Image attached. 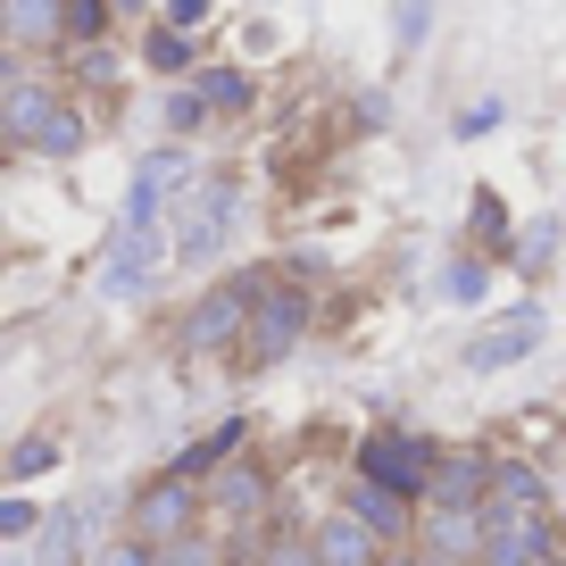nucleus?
<instances>
[{
  "mask_svg": "<svg viewBox=\"0 0 566 566\" xmlns=\"http://www.w3.org/2000/svg\"><path fill=\"white\" fill-rule=\"evenodd\" d=\"M84 142H92L84 108H67V101H59V108H51V125H42V134H34V159H75Z\"/></svg>",
  "mask_w": 566,
  "mask_h": 566,
  "instance_id": "nucleus-20",
  "label": "nucleus"
},
{
  "mask_svg": "<svg viewBox=\"0 0 566 566\" xmlns=\"http://www.w3.org/2000/svg\"><path fill=\"white\" fill-rule=\"evenodd\" d=\"M467 226H475V242H483V250H509V209H500V192H475Z\"/></svg>",
  "mask_w": 566,
  "mask_h": 566,
  "instance_id": "nucleus-22",
  "label": "nucleus"
},
{
  "mask_svg": "<svg viewBox=\"0 0 566 566\" xmlns=\"http://www.w3.org/2000/svg\"><path fill=\"white\" fill-rule=\"evenodd\" d=\"M342 509H350V516H358V525H367V533H375L384 549H400L408 533H417V500L384 492V483H367V475L350 483V500H342Z\"/></svg>",
  "mask_w": 566,
  "mask_h": 566,
  "instance_id": "nucleus-11",
  "label": "nucleus"
},
{
  "mask_svg": "<svg viewBox=\"0 0 566 566\" xmlns=\"http://www.w3.org/2000/svg\"><path fill=\"white\" fill-rule=\"evenodd\" d=\"M259 566H317V549H308V533L283 525V533H266V558Z\"/></svg>",
  "mask_w": 566,
  "mask_h": 566,
  "instance_id": "nucleus-29",
  "label": "nucleus"
},
{
  "mask_svg": "<svg viewBox=\"0 0 566 566\" xmlns=\"http://www.w3.org/2000/svg\"><path fill=\"white\" fill-rule=\"evenodd\" d=\"M101 34H108V0H67V42H84V51H92Z\"/></svg>",
  "mask_w": 566,
  "mask_h": 566,
  "instance_id": "nucleus-27",
  "label": "nucleus"
},
{
  "mask_svg": "<svg viewBox=\"0 0 566 566\" xmlns=\"http://www.w3.org/2000/svg\"><path fill=\"white\" fill-rule=\"evenodd\" d=\"M433 459H442V442H433V433H408V424H384V433L358 442V475L384 483V492H400V500H424Z\"/></svg>",
  "mask_w": 566,
  "mask_h": 566,
  "instance_id": "nucleus-1",
  "label": "nucleus"
},
{
  "mask_svg": "<svg viewBox=\"0 0 566 566\" xmlns=\"http://www.w3.org/2000/svg\"><path fill=\"white\" fill-rule=\"evenodd\" d=\"M375 566H408V558H400V549H384V558H375Z\"/></svg>",
  "mask_w": 566,
  "mask_h": 566,
  "instance_id": "nucleus-38",
  "label": "nucleus"
},
{
  "mask_svg": "<svg viewBox=\"0 0 566 566\" xmlns=\"http://www.w3.org/2000/svg\"><path fill=\"white\" fill-rule=\"evenodd\" d=\"M558 242H566V226H558V217H533V226H525V233H516V250H509V266H516V275H525V283H542V275H549V266H558Z\"/></svg>",
  "mask_w": 566,
  "mask_h": 566,
  "instance_id": "nucleus-19",
  "label": "nucleus"
},
{
  "mask_svg": "<svg viewBox=\"0 0 566 566\" xmlns=\"http://www.w3.org/2000/svg\"><path fill=\"white\" fill-rule=\"evenodd\" d=\"M200 509H209V492L184 483V475L142 483V492H134V542H150V549L184 542V533H200Z\"/></svg>",
  "mask_w": 566,
  "mask_h": 566,
  "instance_id": "nucleus-4",
  "label": "nucleus"
},
{
  "mask_svg": "<svg viewBox=\"0 0 566 566\" xmlns=\"http://www.w3.org/2000/svg\"><path fill=\"white\" fill-rule=\"evenodd\" d=\"M159 566H226V549H217L209 533H184V542L159 549Z\"/></svg>",
  "mask_w": 566,
  "mask_h": 566,
  "instance_id": "nucleus-28",
  "label": "nucleus"
},
{
  "mask_svg": "<svg viewBox=\"0 0 566 566\" xmlns=\"http://www.w3.org/2000/svg\"><path fill=\"white\" fill-rule=\"evenodd\" d=\"M500 117H509V108H500V101H475V108H467V117H459V142H483V134H492Z\"/></svg>",
  "mask_w": 566,
  "mask_h": 566,
  "instance_id": "nucleus-33",
  "label": "nucleus"
},
{
  "mask_svg": "<svg viewBox=\"0 0 566 566\" xmlns=\"http://www.w3.org/2000/svg\"><path fill=\"white\" fill-rule=\"evenodd\" d=\"M308 549H317V566H375L384 558V542H375L350 509H325L317 525H308Z\"/></svg>",
  "mask_w": 566,
  "mask_h": 566,
  "instance_id": "nucleus-13",
  "label": "nucleus"
},
{
  "mask_svg": "<svg viewBox=\"0 0 566 566\" xmlns=\"http://www.w3.org/2000/svg\"><path fill=\"white\" fill-rule=\"evenodd\" d=\"M200 18H209V0H167V25H176V34H192Z\"/></svg>",
  "mask_w": 566,
  "mask_h": 566,
  "instance_id": "nucleus-35",
  "label": "nucleus"
},
{
  "mask_svg": "<svg viewBox=\"0 0 566 566\" xmlns=\"http://www.w3.org/2000/svg\"><path fill=\"white\" fill-rule=\"evenodd\" d=\"M0 42H18V51L67 42V0H0Z\"/></svg>",
  "mask_w": 566,
  "mask_h": 566,
  "instance_id": "nucleus-14",
  "label": "nucleus"
},
{
  "mask_svg": "<svg viewBox=\"0 0 566 566\" xmlns=\"http://www.w3.org/2000/svg\"><path fill=\"white\" fill-rule=\"evenodd\" d=\"M558 533H566L558 516H492L483 509V566H533Z\"/></svg>",
  "mask_w": 566,
  "mask_h": 566,
  "instance_id": "nucleus-9",
  "label": "nucleus"
},
{
  "mask_svg": "<svg viewBox=\"0 0 566 566\" xmlns=\"http://www.w3.org/2000/svg\"><path fill=\"white\" fill-rule=\"evenodd\" d=\"M51 108H59V92H51V84H18V92H0V134L18 142V150H34V134L51 125Z\"/></svg>",
  "mask_w": 566,
  "mask_h": 566,
  "instance_id": "nucleus-17",
  "label": "nucleus"
},
{
  "mask_svg": "<svg viewBox=\"0 0 566 566\" xmlns=\"http://www.w3.org/2000/svg\"><path fill=\"white\" fill-rule=\"evenodd\" d=\"M417 549L424 566H483V509H424Z\"/></svg>",
  "mask_w": 566,
  "mask_h": 566,
  "instance_id": "nucleus-6",
  "label": "nucleus"
},
{
  "mask_svg": "<svg viewBox=\"0 0 566 566\" xmlns=\"http://www.w3.org/2000/svg\"><path fill=\"white\" fill-rule=\"evenodd\" d=\"M42 533V509L25 492H0V542H34Z\"/></svg>",
  "mask_w": 566,
  "mask_h": 566,
  "instance_id": "nucleus-23",
  "label": "nucleus"
},
{
  "mask_svg": "<svg viewBox=\"0 0 566 566\" xmlns=\"http://www.w3.org/2000/svg\"><path fill=\"white\" fill-rule=\"evenodd\" d=\"M492 516H549V475L533 459H492V492H483Z\"/></svg>",
  "mask_w": 566,
  "mask_h": 566,
  "instance_id": "nucleus-10",
  "label": "nucleus"
},
{
  "mask_svg": "<svg viewBox=\"0 0 566 566\" xmlns=\"http://www.w3.org/2000/svg\"><path fill=\"white\" fill-rule=\"evenodd\" d=\"M483 292H492V266H483V259H459V266H450V301H483Z\"/></svg>",
  "mask_w": 566,
  "mask_h": 566,
  "instance_id": "nucleus-30",
  "label": "nucleus"
},
{
  "mask_svg": "<svg viewBox=\"0 0 566 566\" xmlns=\"http://www.w3.org/2000/svg\"><path fill=\"white\" fill-rule=\"evenodd\" d=\"M275 275H242V283H226V292H200L192 308H184V350L192 358H209V350H242V334H250V301H259Z\"/></svg>",
  "mask_w": 566,
  "mask_h": 566,
  "instance_id": "nucleus-2",
  "label": "nucleus"
},
{
  "mask_svg": "<svg viewBox=\"0 0 566 566\" xmlns=\"http://www.w3.org/2000/svg\"><path fill=\"white\" fill-rule=\"evenodd\" d=\"M150 67H159V75H184V67H192V34L159 25V34H150Z\"/></svg>",
  "mask_w": 566,
  "mask_h": 566,
  "instance_id": "nucleus-26",
  "label": "nucleus"
},
{
  "mask_svg": "<svg viewBox=\"0 0 566 566\" xmlns=\"http://www.w3.org/2000/svg\"><path fill=\"white\" fill-rule=\"evenodd\" d=\"M200 492H209L217 516H259V509H266V475H259L250 459H226L209 483H200Z\"/></svg>",
  "mask_w": 566,
  "mask_h": 566,
  "instance_id": "nucleus-16",
  "label": "nucleus"
},
{
  "mask_svg": "<svg viewBox=\"0 0 566 566\" xmlns=\"http://www.w3.org/2000/svg\"><path fill=\"white\" fill-rule=\"evenodd\" d=\"M42 533H51V558H75V549L92 542V516H75V509H59V516H42Z\"/></svg>",
  "mask_w": 566,
  "mask_h": 566,
  "instance_id": "nucleus-24",
  "label": "nucleus"
},
{
  "mask_svg": "<svg viewBox=\"0 0 566 566\" xmlns=\"http://www.w3.org/2000/svg\"><path fill=\"white\" fill-rule=\"evenodd\" d=\"M226 217H233V184L217 176V184H200V192H192V217H184L176 259H184V266H209V259H217V233H226Z\"/></svg>",
  "mask_w": 566,
  "mask_h": 566,
  "instance_id": "nucleus-12",
  "label": "nucleus"
},
{
  "mask_svg": "<svg viewBox=\"0 0 566 566\" xmlns=\"http://www.w3.org/2000/svg\"><path fill=\"white\" fill-rule=\"evenodd\" d=\"M184 184H192V159H184V150H150V159L134 167V192H125V233H150Z\"/></svg>",
  "mask_w": 566,
  "mask_h": 566,
  "instance_id": "nucleus-5",
  "label": "nucleus"
},
{
  "mask_svg": "<svg viewBox=\"0 0 566 566\" xmlns=\"http://www.w3.org/2000/svg\"><path fill=\"white\" fill-rule=\"evenodd\" d=\"M117 9H125V18H142V9H150V0H108V18H117Z\"/></svg>",
  "mask_w": 566,
  "mask_h": 566,
  "instance_id": "nucleus-37",
  "label": "nucleus"
},
{
  "mask_svg": "<svg viewBox=\"0 0 566 566\" xmlns=\"http://www.w3.org/2000/svg\"><path fill=\"white\" fill-rule=\"evenodd\" d=\"M51 467H59V442H25L18 459H9V475L25 483V475H51Z\"/></svg>",
  "mask_w": 566,
  "mask_h": 566,
  "instance_id": "nucleus-31",
  "label": "nucleus"
},
{
  "mask_svg": "<svg viewBox=\"0 0 566 566\" xmlns=\"http://www.w3.org/2000/svg\"><path fill=\"white\" fill-rule=\"evenodd\" d=\"M242 442H250V424H242V417H226L217 433H200V442L184 450V459L167 467V475H184V483H209V475H217L226 459H242Z\"/></svg>",
  "mask_w": 566,
  "mask_h": 566,
  "instance_id": "nucleus-18",
  "label": "nucleus"
},
{
  "mask_svg": "<svg viewBox=\"0 0 566 566\" xmlns=\"http://www.w3.org/2000/svg\"><path fill=\"white\" fill-rule=\"evenodd\" d=\"M533 566H566V533H558V542H549V549H542Z\"/></svg>",
  "mask_w": 566,
  "mask_h": 566,
  "instance_id": "nucleus-36",
  "label": "nucleus"
},
{
  "mask_svg": "<svg viewBox=\"0 0 566 566\" xmlns=\"http://www.w3.org/2000/svg\"><path fill=\"white\" fill-rule=\"evenodd\" d=\"M483 492H492V450L459 442L433 459V483H424V509H483Z\"/></svg>",
  "mask_w": 566,
  "mask_h": 566,
  "instance_id": "nucleus-8",
  "label": "nucleus"
},
{
  "mask_svg": "<svg viewBox=\"0 0 566 566\" xmlns=\"http://www.w3.org/2000/svg\"><path fill=\"white\" fill-rule=\"evenodd\" d=\"M200 117H209V101H200V92H176V101H167V125H176V134H192Z\"/></svg>",
  "mask_w": 566,
  "mask_h": 566,
  "instance_id": "nucleus-34",
  "label": "nucleus"
},
{
  "mask_svg": "<svg viewBox=\"0 0 566 566\" xmlns=\"http://www.w3.org/2000/svg\"><path fill=\"white\" fill-rule=\"evenodd\" d=\"M108 292L117 301H142L150 283H159V233H117V259H108Z\"/></svg>",
  "mask_w": 566,
  "mask_h": 566,
  "instance_id": "nucleus-15",
  "label": "nucleus"
},
{
  "mask_svg": "<svg viewBox=\"0 0 566 566\" xmlns=\"http://www.w3.org/2000/svg\"><path fill=\"white\" fill-rule=\"evenodd\" d=\"M424 25H433V0H391V42H400V51H417Z\"/></svg>",
  "mask_w": 566,
  "mask_h": 566,
  "instance_id": "nucleus-25",
  "label": "nucleus"
},
{
  "mask_svg": "<svg viewBox=\"0 0 566 566\" xmlns=\"http://www.w3.org/2000/svg\"><path fill=\"white\" fill-rule=\"evenodd\" d=\"M308 334V301L292 292V283H266L259 301H250V334H242V367H275V358H292Z\"/></svg>",
  "mask_w": 566,
  "mask_h": 566,
  "instance_id": "nucleus-3",
  "label": "nucleus"
},
{
  "mask_svg": "<svg viewBox=\"0 0 566 566\" xmlns=\"http://www.w3.org/2000/svg\"><path fill=\"white\" fill-rule=\"evenodd\" d=\"M200 101L233 117V108H250V75L242 67H209V75H200Z\"/></svg>",
  "mask_w": 566,
  "mask_h": 566,
  "instance_id": "nucleus-21",
  "label": "nucleus"
},
{
  "mask_svg": "<svg viewBox=\"0 0 566 566\" xmlns=\"http://www.w3.org/2000/svg\"><path fill=\"white\" fill-rule=\"evenodd\" d=\"M542 334H549L542 308H516V317L483 325V334L467 342V375H500V367H516V358H533V350H542Z\"/></svg>",
  "mask_w": 566,
  "mask_h": 566,
  "instance_id": "nucleus-7",
  "label": "nucleus"
},
{
  "mask_svg": "<svg viewBox=\"0 0 566 566\" xmlns=\"http://www.w3.org/2000/svg\"><path fill=\"white\" fill-rule=\"evenodd\" d=\"M101 566H159V549L125 533V542H108V549H101Z\"/></svg>",
  "mask_w": 566,
  "mask_h": 566,
  "instance_id": "nucleus-32",
  "label": "nucleus"
}]
</instances>
